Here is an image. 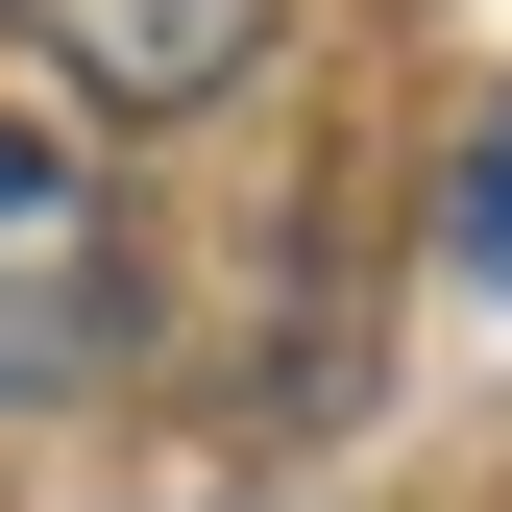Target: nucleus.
Segmentation results:
<instances>
[{
  "instance_id": "1",
  "label": "nucleus",
  "mask_w": 512,
  "mask_h": 512,
  "mask_svg": "<svg viewBox=\"0 0 512 512\" xmlns=\"http://www.w3.org/2000/svg\"><path fill=\"white\" fill-rule=\"evenodd\" d=\"M122 317H147V293H122V196L49 147V122H0V415H25V391H98Z\"/></svg>"
},
{
  "instance_id": "2",
  "label": "nucleus",
  "mask_w": 512,
  "mask_h": 512,
  "mask_svg": "<svg viewBox=\"0 0 512 512\" xmlns=\"http://www.w3.org/2000/svg\"><path fill=\"white\" fill-rule=\"evenodd\" d=\"M25 25V74H74L98 122H196L269 74V0H0Z\"/></svg>"
},
{
  "instance_id": "3",
  "label": "nucleus",
  "mask_w": 512,
  "mask_h": 512,
  "mask_svg": "<svg viewBox=\"0 0 512 512\" xmlns=\"http://www.w3.org/2000/svg\"><path fill=\"white\" fill-rule=\"evenodd\" d=\"M464 269L512 293V98H488V147H464Z\"/></svg>"
}]
</instances>
